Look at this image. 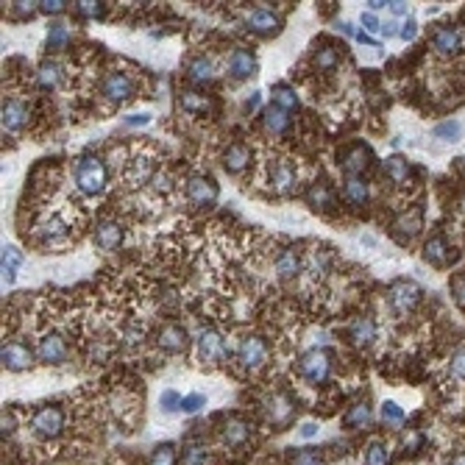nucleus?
I'll use <instances>...</instances> for the list:
<instances>
[{
  "label": "nucleus",
  "instance_id": "21",
  "mask_svg": "<svg viewBox=\"0 0 465 465\" xmlns=\"http://www.w3.org/2000/svg\"><path fill=\"white\" fill-rule=\"evenodd\" d=\"M265 125H268V131H273V134H284L287 125H290V117H287V112L281 106L273 103V106L265 109Z\"/></svg>",
  "mask_w": 465,
  "mask_h": 465
},
{
  "label": "nucleus",
  "instance_id": "12",
  "mask_svg": "<svg viewBox=\"0 0 465 465\" xmlns=\"http://www.w3.org/2000/svg\"><path fill=\"white\" fill-rule=\"evenodd\" d=\"M432 45H435V51L443 53V56L454 53V51L460 48V31L451 28V25H440V28L432 34Z\"/></svg>",
  "mask_w": 465,
  "mask_h": 465
},
{
  "label": "nucleus",
  "instance_id": "43",
  "mask_svg": "<svg viewBox=\"0 0 465 465\" xmlns=\"http://www.w3.org/2000/svg\"><path fill=\"white\" fill-rule=\"evenodd\" d=\"M310 201L315 203V209H318V206H321V209L331 206V201H329V192H326V187H323V184H318V187L310 192Z\"/></svg>",
  "mask_w": 465,
  "mask_h": 465
},
{
  "label": "nucleus",
  "instance_id": "25",
  "mask_svg": "<svg viewBox=\"0 0 465 465\" xmlns=\"http://www.w3.org/2000/svg\"><path fill=\"white\" fill-rule=\"evenodd\" d=\"M273 184H276L279 190H290V187L295 184V167H292L290 162H279V164H276V171H273Z\"/></svg>",
  "mask_w": 465,
  "mask_h": 465
},
{
  "label": "nucleus",
  "instance_id": "51",
  "mask_svg": "<svg viewBox=\"0 0 465 465\" xmlns=\"http://www.w3.org/2000/svg\"><path fill=\"white\" fill-rule=\"evenodd\" d=\"M362 25H365L368 31H382V28H379V20H376L373 12H365V14H362Z\"/></svg>",
  "mask_w": 465,
  "mask_h": 465
},
{
  "label": "nucleus",
  "instance_id": "33",
  "mask_svg": "<svg viewBox=\"0 0 465 465\" xmlns=\"http://www.w3.org/2000/svg\"><path fill=\"white\" fill-rule=\"evenodd\" d=\"M460 131H462V125L457 123V120H446V123H438L435 125V137L438 140H460Z\"/></svg>",
  "mask_w": 465,
  "mask_h": 465
},
{
  "label": "nucleus",
  "instance_id": "5",
  "mask_svg": "<svg viewBox=\"0 0 465 465\" xmlns=\"http://www.w3.org/2000/svg\"><path fill=\"white\" fill-rule=\"evenodd\" d=\"M101 92H103V98H106V101H112V103H123V101H129V98L134 95V81H131L129 75H125V73H109V75L103 78Z\"/></svg>",
  "mask_w": 465,
  "mask_h": 465
},
{
  "label": "nucleus",
  "instance_id": "57",
  "mask_svg": "<svg viewBox=\"0 0 465 465\" xmlns=\"http://www.w3.org/2000/svg\"><path fill=\"white\" fill-rule=\"evenodd\" d=\"M340 31H343L346 36H357V31H354V28L349 25V23H340Z\"/></svg>",
  "mask_w": 465,
  "mask_h": 465
},
{
  "label": "nucleus",
  "instance_id": "30",
  "mask_svg": "<svg viewBox=\"0 0 465 465\" xmlns=\"http://www.w3.org/2000/svg\"><path fill=\"white\" fill-rule=\"evenodd\" d=\"M151 465H176V449L173 443H162L151 454Z\"/></svg>",
  "mask_w": 465,
  "mask_h": 465
},
{
  "label": "nucleus",
  "instance_id": "35",
  "mask_svg": "<svg viewBox=\"0 0 465 465\" xmlns=\"http://www.w3.org/2000/svg\"><path fill=\"white\" fill-rule=\"evenodd\" d=\"M181 465H206V449L201 443H192L184 449V460Z\"/></svg>",
  "mask_w": 465,
  "mask_h": 465
},
{
  "label": "nucleus",
  "instance_id": "6",
  "mask_svg": "<svg viewBox=\"0 0 465 465\" xmlns=\"http://www.w3.org/2000/svg\"><path fill=\"white\" fill-rule=\"evenodd\" d=\"M198 354L203 362H221L226 360V343L215 329H203L198 334Z\"/></svg>",
  "mask_w": 465,
  "mask_h": 465
},
{
  "label": "nucleus",
  "instance_id": "48",
  "mask_svg": "<svg viewBox=\"0 0 465 465\" xmlns=\"http://www.w3.org/2000/svg\"><path fill=\"white\" fill-rule=\"evenodd\" d=\"M451 292H454L457 304H460V307H465V276H457V279L451 281Z\"/></svg>",
  "mask_w": 465,
  "mask_h": 465
},
{
  "label": "nucleus",
  "instance_id": "50",
  "mask_svg": "<svg viewBox=\"0 0 465 465\" xmlns=\"http://www.w3.org/2000/svg\"><path fill=\"white\" fill-rule=\"evenodd\" d=\"M418 34V25H415V20H407L404 25H401V31H399V36L401 39H412Z\"/></svg>",
  "mask_w": 465,
  "mask_h": 465
},
{
  "label": "nucleus",
  "instance_id": "49",
  "mask_svg": "<svg viewBox=\"0 0 465 465\" xmlns=\"http://www.w3.org/2000/svg\"><path fill=\"white\" fill-rule=\"evenodd\" d=\"M64 6L67 3H62V0H45V3H39V9L45 14H59V12H64Z\"/></svg>",
  "mask_w": 465,
  "mask_h": 465
},
{
  "label": "nucleus",
  "instance_id": "20",
  "mask_svg": "<svg viewBox=\"0 0 465 465\" xmlns=\"http://www.w3.org/2000/svg\"><path fill=\"white\" fill-rule=\"evenodd\" d=\"M276 271H279L281 279H290V276H295V273L301 271V257L295 253V248H287L281 257L276 260Z\"/></svg>",
  "mask_w": 465,
  "mask_h": 465
},
{
  "label": "nucleus",
  "instance_id": "4",
  "mask_svg": "<svg viewBox=\"0 0 465 465\" xmlns=\"http://www.w3.org/2000/svg\"><path fill=\"white\" fill-rule=\"evenodd\" d=\"M418 301H420V287H418L415 281L401 279V281H396V284L390 287V307H393L399 315L412 312Z\"/></svg>",
  "mask_w": 465,
  "mask_h": 465
},
{
  "label": "nucleus",
  "instance_id": "41",
  "mask_svg": "<svg viewBox=\"0 0 465 465\" xmlns=\"http://www.w3.org/2000/svg\"><path fill=\"white\" fill-rule=\"evenodd\" d=\"M162 410H164V412H176V410H181V399H179L176 390H164V393H162Z\"/></svg>",
  "mask_w": 465,
  "mask_h": 465
},
{
  "label": "nucleus",
  "instance_id": "55",
  "mask_svg": "<svg viewBox=\"0 0 465 465\" xmlns=\"http://www.w3.org/2000/svg\"><path fill=\"white\" fill-rule=\"evenodd\" d=\"M318 435V424H301V438L304 440H310V438H315Z\"/></svg>",
  "mask_w": 465,
  "mask_h": 465
},
{
  "label": "nucleus",
  "instance_id": "47",
  "mask_svg": "<svg viewBox=\"0 0 465 465\" xmlns=\"http://www.w3.org/2000/svg\"><path fill=\"white\" fill-rule=\"evenodd\" d=\"M181 106H184V109H190V112H195V109H203V106H206V101H203V98H198V92H184V95H181Z\"/></svg>",
  "mask_w": 465,
  "mask_h": 465
},
{
  "label": "nucleus",
  "instance_id": "10",
  "mask_svg": "<svg viewBox=\"0 0 465 465\" xmlns=\"http://www.w3.org/2000/svg\"><path fill=\"white\" fill-rule=\"evenodd\" d=\"M187 198L192 201V203H198V206H206V203H212L215 198H218V187L209 181V179H190V184H187Z\"/></svg>",
  "mask_w": 465,
  "mask_h": 465
},
{
  "label": "nucleus",
  "instance_id": "28",
  "mask_svg": "<svg viewBox=\"0 0 465 465\" xmlns=\"http://www.w3.org/2000/svg\"><path fill=\"white\" fill-rule=\"evenodd\" d=\"M390 462V449L385 443H370L365 454V465H388Z\"/></svg>",
  "mask_w": 465,
  "mask_h": 465
},
{
  "label": "nucleus",
  "instance_id": "15",
  "mask_svg": "<svg viewBox=\"0 0 465 465\" xmlns=\"http://www.w3.org/2000/svg\"><path fill=\"white\" fill-rule=\"evenodd\" d=\"M349 337L354 346H368L373 337H376V323L370 318H354L349 326Z\"/></svg>",
  "mask_w": 465,
  "mask_h": 465
},
{
  "label": "nucleus",
  "instance_id": "38",
  "mask_svg": "<svg viewBox=\"0 0 465 465\" xmlns=\"http://www.w3.org/2000/svg\"><path fill=\"white\" fill-rule=\"evenodd\" d=\"M23 265V251H17L14 245L3 248V271H17Z\"/></svg>",
  "mask_w": 465,
  "mask_h": 465
},
{
  "label": "nucleus",
  "instance_id": "59",
  "mask_svg": "<svg viewBox=\"0 0 465 465\" xmlns=\"http://www.w3.org/2000/svg\"><path fill=\"white\" fill-rule=\"evenodd\" d=\"M454 465H465V454H462V457H457V460H454Z\"/></svg>",
  "mask_w": 465,
  "mask_h": 465
},
{
  "label": "nucleus",
  "instance_id": "52",
  "mask_svg": "<svg viewBox=\"0 0 465 465\" xmlns=\"http://www.w3.org/2000/svg\"><path fill=\"white\" fill-rule=\"evenodd\" d=\"M14 432V415L12 412H3V438H9Z\"/></svg>",
  "mask_w": 465,
  "mask_h": 465
},
{
  "label": "nucleus",
  "instance_id": "58",
  "mask_svg": "<svg viewBox=\"0 0 465 465\" xmlns=\"http://www.w3.org/2000/svg\"><path fill=\"white\" fill-rule=\"evenodd\" d=\"M382 31H385V36H393V34H396V25H393V23H388Z\"/></svg>",
  "mask_w": 465,
  "mask_h": 465
},
{
  "label": "nucleus",
  "instance_id": "16",
  "mask_svg": "<svg viewBox=\"0 0 465 465\" xmlns=\"http://www.w3.org/2000/svg\"><path fill=\"white\" fill-rule=\"evenodd\" d=\"M123 240V229L117 223H101L98 231H95V245L101 251H114Z\"/></svg>",
  "mask_w": 465,
  "mask_h": 465
},
{
  "label": "nucleus",
  "instance_id": "34",
  "mask_svg": "<svg viewBox=\"0 0 465 465\" xmlns=\"http://www.w3.org/2000/svg\"><path fill=\"white\" fill-rule=\"evenodd\" d=\"M151 167H153V164H151L148 159H134V162H131L129 181H131V184H142V181L151 176Z\"/></svg>",
  "mask_w": 465,
  "mask_h": 465
},
{
  "label": "nucleus",
  "instance_id": "1",
  "mask_svg": "<svg viewBox=\"0 0 465 465\" xmlns=\"http://www.w3.org/2000/svg\"><path fill=\"white\" fill-rule=\"evenodd\" d=\"M75 184L84 195H98L106 187V167L98 156H84L75 164Z\"/></svg>",
  "mask_w": 465,
  "mask_h": 465
},
{
  "label": "nucleus",
  "instance_id": "23",
  "mask_svg": "<svg viewBox=\"0 0 465 465\" xmlns=\"http://www.w3.org/2000/svg\"><path fill=\"white\" fill-rule=\"evenodd\" d=\"M343 192H346V201L354 203V206H362V203L368 201V184H365L362 179H357V176H351V179L346 181Z\"/></svg>",
  "mask_w": 465,
  "mask_h": 465
},
{
  "label": "nucleus",
  "instance_id": "44",
  "mask_svg": "<svg viewBox=\"0 0 465 465\" xmlns=\"http://www.w3.org/2000/svg\"><path fill=\"white\" fill-rule=\"evenodd\" d=\"M203 404H206V399H203L201 393H192V396H184V399H181V410H184V412H198Z\"/></svg>",
  "mask_w": 465,
  "mask_h": 465
},
{
  "label": "nucleus",
  "instance_id": "32",
  "mask_svg": "<svg viewBox=\"0 0 465 465\" xmlns=\"http://www.w3.org/2000/svg\"><path fill=\"white\" fill-rule=\"evenodd\" d=\"M273 103H276V106H281L284 112H290V109H295V103H299V98H295V92H292L290 87H284V84H279V87L273 90Z\"/></svg>",
  "mask_w": 465,
  "mask_h": 465
},
{
  "label": "nucleus",
  "instance_id": "17",
  "mask_svg": "<svg viewBox=\"0 0 465 465\" xmlns=\"http://www.w3.org/2000/svg\"><path fill=\"white\" fill-rule=\"evenodd\" d=\"M248 162H251V151H248L242 142L229 145L226 153H223V164H226V171H231V173H240Z\"/></svg>",
  "mask_w": 465,
  "mask_h": 465
},
{
  "label": "nucleus",
  "instance_id": "54",
  "mask_svg": "<svg viewBox=\"0 0 465 465\" xmlns=\"http://www.w3.org/2000/svg\"><path fill=\"white\" fill-rule=\"evenodd\" d=\"M388 9H390L396 17H404V14H410V6H407V3H399V0H396V3H388Z\"/></svg>",
  "mask_w": 465,
  "mask_h": 465
},
{
  "label": "nucleus",
  "instance_id": "37",
  "mask_svg": "<svg viewBox=\"0 0 465 465\" xmlns=\"http://www.w3.org/2000/svg\"><path fill=\"white\" fill-rule=\"evenodd\" d=\"M64 42H67V28L62 25V23H53L51 25V31H48V48H62L64 45Z\"/></svg>",
  "mask_w": 465,
  "mask_h": 465
},
{
  "label": "nucleus",
  "instance_id": "3",
  "mask_svg": "<svg viewBox=\"0 0 465 465\" xmlns=\"http://www.w3.org/2000/svg\"><path fill=\"white\" fill-rule=\"evenodd\" d=\"M31 429L39 438H59V432L64 429V412H62V407L48 404V407L36 410V415L31 418Z\"/></svg>",
  "mask_w": 465,
  "mask_h": 465
},
{
  "label": "nucleus",
  "instance_id": "53",
  "mask_svg": "<svg viewBox=\"0 0 465 465\" xmlns=\"http://www.w3.org/2000/svg\"><path fill=\"white\" fill-rule=\"evenodd\" d=\"M140 340H142V329L131 326L129 331H125V343H140Z\"/></svg>",
  "mask_w": 465,
  "mask_h": 465
},
{
  "label": "nucleus",
  "instance_id": "29",
  "mask_svg": "<svg viewBox=\"0 0 465 465\" xmlns=\"http://www.w3.org/2000/svg\"><path fill=\"white\" fill-rule=\"evenodd\" d=\"M407 173H410L407 159H401V156H390V159H388V176H390L396 184L407 181Z\"/></svg>",
  "mask_w": 465,
  "mask_h": 465
},
{
  "label": "nucleus",
  "instance_id": "19",
  "mask_svg": "<svg viewBox=\"0 0 465 465\" xmlns=\"http://www.w3.org/2000/svg\"><path fill=\"white\" fill-rule=\"evenodd\" d=\"M248 28L260 31V34H273L279 28V17L273 12H265V9H257L248 14Z\"/></svg>",
  "mask_w": 465,
  "mask_h": 465
},
{
  "label": "nucleus",
  "instance_id": "22",
  "mask_svg": "<svg viewBox=\"0 0 465 465\" xmlns=\"http://www.w3.org/2000/svg\"><path fill=\"white\" fill-rule=\"evenodd\" d=\"M424 260H427V262H432V265H446L449 251H446L443 237H432V240L424 245Z\"/></svg>",
  "mask_w": 465,
  "mask_h": 465
},
{
  "label": "nucleus",
  "instance_id": "26",
  "mask_svg": "<svg viewBox=\"0 0 465 465\" xmlns=\"http://www.w3.org/2000/svg\"><path fill=\"white\" fill-rule=\"evenodd\" d=\"M365 159H368V148L357 145V148H354V151L346 156V162H343V171H346V173H351V176H354V173H360V171H365V164H368Z\"/></svg>",
  "mask_w": 465,
  "mask_h": 465
},
{
  "label": "nucleus",
  "instance_id": "31",
  "mask_svg": "<svg viewBox=\"0 0 465 465\" xmlns=\"http://www.w3.org/2000/svg\"><path fill=\"white\" fill-rule=\"evenodd\" d=\"M59 78H62V70H59V64H53V62H45L39 67V84L42 87H56L59 84Z\"/></svg>",
  "mask_w": 465,
  "mask_h": 465
},
{
  "label": "nucleus",
  "instance_id": "46",
  "mask_svg": "<svg viewBox=\"0 0 465 465\" xmlns=\"http://www.w3.org/2000/svg\"><path fill=\"white\" fill-rule=\"evenodd\" d=\"M78 12L84 17H101L103 14V3H92V0H84V3H78Z\"/></svg>",
  "mask_w": 465,
  "mask_h": 465
},
{
  "label": "nucleus",
  "instance_id": "45",
  "mask_svg": "<svg viewBox=\"0 0 465 465\" xmlns=\"http://www.w3.org/2000/svg\"><path fill=\"white\" fill-rule=\"evenodd\" d=\"M64 231H67V226H64L59 218H51L45 226H42V234L51 237V240H53V237H59V234H64Z\"/></svg>",
  "mask_w": 465,
  "mask_h": 465
},
{
  "label": "nucleus",
  "instance_id": "42",
  "mask_svg": "<svg viewBox=\"0 0 465 465\" xmlns=\"http://www.w3.org/2000/svg\"><path fill=\"white\" fill-rule=\"evenodd\" d=\"M451 373H454L457 379H465V346L454 351V357H451Z\"/></svg>",
  "mask_w": 465,
  "mask_h": 465
},
{
  "label": "nucleus",
  "instance_id": "18",
  "mask_svg": "<svg viewBox=\"0 0 465 465\" xmlns=\"http://www.w3.org/2000/svg\"><path fill=\"white\" fill-rule=\"evenodd\" d=\"M248 435H251V427L245 424L242 418H231L229 424L223 427V440H226V446H242V443L248 440Z\"/></svg>",
  "mask_w": 465,
  "mask_h": 465
},
{
  "label": "nucleus",
  "instance_id": "9",
  "mask_svg": "<svg viewBox=\"0 0 465 465\" xmlns=\"http://www.w3.org/2000/svg\"><path fill=\"white\" fill-rule=\"evenodd\" d=\"M3 365L9 368V370H25L28 365H31V360H34V354H31V349L28 346H23V343H6L3 346Z\"/></svg>",
  "mask_w": 465,
  "mask_h": 465
},
{
  "label": "nucleus",
  "instance_id": "56",
  "mask_svg": "<svg viewBox=\"0 0 465 465\" xmlns=\"http://www.w3.org/2000/svg\"><path fill=\"white\" fill-rule=\"evenodd\" d=\"M151 117L148 114H131V117H125V123H129V125H145Z\"/></svg>",
  "mask_w": 465,
  "mask_h": 465
},
{
  "label": "nucleus",
  "instance_id": "11",
  "mask_svg": "<svg viewBox=\"0 0 465 465\" xmlns=\"http://www.w3.org/2000/svg\"><path fill=\"white\" fill-rule=\"evenodd\" d=\"M25 123H28V106L23 101H6L3 103V129L20 131Z\"/></svg>",
  "mask_w": 465,
  "mask_h": 465
},
{
  "label": "nucleus",
  "instance_id": "27",
  "mask_svg": "<svg viewBox=\"0 0 465 465\" xmlns=\"http://www.w3.org/2000/svg\"><path fill=\"white\" fill-rule=\"evenodd\" d=\"M370 424V407L368 404H354L346 415V427H368Z\"/></svg>",
  "mask_w": 465,
  "mask_h": 465
},
{
  "label": "nucleus",
  "instance_id": "39",
  "mask_svg": "<svg viewBox=\"0 0 465 465\" xmlns=\"http://www.w3.org/2000/svg\"><path fill=\"white\" fill-rule=\"evenodd\" d=\"M382 420H388V424H401L404 420V410L393 401H385L382 404Z\"/></svg>",
  "mask_w": 465,
  "mask_h": 465
},
{
  "label": "nucleus",
  "instance_id": "24",
  "mask_svg": "<svg viewBox=\"0 0 465 465\" xmlns=\"http://www.w3.org/2000/svg\"><path fill=\"white\" fill-rule=\"evenodd\" d=\"M187 75L195 81V84H206L209 78H212V62H209L206 56H195L187 67Z\"/></svg>",
  "mask_w": 465,
  "mask_h": 465
},
{
  "label": "nucleus",
  "instance_id": "14",
  "mask_svg": "<svg viewBox=\"0 0 465 465\" xmlns=\"http://www.w3.org/2000/svg\"><path fill=\"white\" fill-rule=\"evenodd\" d=\"M253 67H257V62H253V53H251V51H245V48L234 51V53H231V59H229V73H231L237 81L248 78V75L253 73Z\"/></svg>",
  "mask_w": 465,
  "mask_h": 465
},
{
  "label": "nucleus",
  "instance_id": "13",
  "mask_svg": "<svg viewBox=\"0 0 465 465\" xmlns=\"http://www.w3.org/2000/svg\"><path fill=\"white\" fill-rule=\"evenodd\" d=\"M159 346L164 349V351H181L184 346H187V331L181 329V326H176V323H171V326H164L162 331H159Z\"/></svg>",
  "mask_w": 465,
  "mask_h": 465
},
{
  "label": "nucleus",
  "instance_id": "2",
  "mask_svg": "<svg viewBox=\"0 0 465 465\" xmlns=\"http://www.w3.org/2000/svg\"><path fill=\"white\" fill-rule=\"evenodd\" d=\"M329 370H331V357L323 349H312L299 360V373L312 385H321L323 379L329 376Z\"/></svg>",
  "mask_w": 465,
  "mask_h": 465
},
{
  "label": "nucleus",
  "instance_id": "8",
  "mask_svg": "<svg viewBox=\"0 0 465 465\" xmlns=\"http://www.w3.org/2000/svg\"><path fill=\"white\" fill-rule=\"evenodd\" d=\"M39 360L48 365H62L67 360V346L59 334H45L39 340Z\"/></svg>",
  "mask_w": 465,
  "mask_h": 465
},
{
  "label": "nucleus",
  "instance_id": "36",
  "mask_svg": "<svg viewBox=\"0 0 465 465\" xmlns=\"http://www.w3.org/2000/svg\"><path fill=\"white\" fill-rule=\"evenodd\" d=\"M337 62H340V53H337L334 48H323L315 53V67L318 70H331Z\"/></svg>",
  "mask_w": 465,
  "mask_h": 465
},
{
  "label": "nucleus",
  "instance_id": "7",
  "mask_svg": "<svg viewBox=\"0 0 465 465\" xmlns=\"http://www.w3.org/2000/svg\"><path fill=\"white\" fill-rule=\"evenodd\" d=\"M237 360L242 362V368H248V370H257V368H260V365L268 360V349H265V343L260 340V337H245V340L240 343Z\"/></svg>",
  "mask_w": 465,
  "mask_h": 465
},
{
  "label": "nucleus",
  "instance_id": "40",
  "mask_svg": "<svg viewBox=\"0 0 465 465\" xmlns=\"http://www.w3.org/2000/svg\"><path fill=\"white\" fill-rule=\"evenodd\" d=\"M292 465H321V457H318L315 449H301L292 457Z\"/></svg>",
  "mask_w": 465,
  "mask_h": 465
}]
</instances>
